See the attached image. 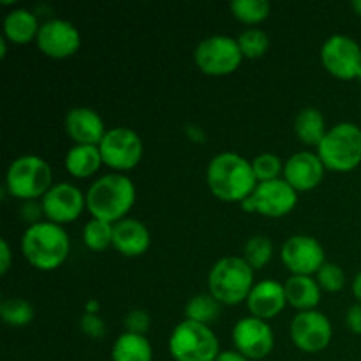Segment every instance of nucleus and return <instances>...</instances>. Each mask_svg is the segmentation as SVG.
Segmentation results:
<instances>
[{
	"label": "nucleus",
	"mask_w": 361,
	"mask_h": 361,
	"mask_svg": "<svg viewBox=\"0 0 361 361\" xmlns=\"http://www.w3.org/2000/svg\"><path fill=\"white\" fill-rule=\"evenodd\" d=\"M351 7H353V11H355V13L361 18V0H353Z\"/></svg>",
	"instance_id": "45"
},
{
	"label": "nucleus",
	"mask_w": 361,
	"mask_h": 361,
	"mask_svg": "<svg viewBox=\"0 0 361 361\" xmlns=\"http://www.w3.org/2000/svg\"><path fill=\"white\" fill-rule=\"evenodd\" d=\"M80 328L90 338H102L106 335V323L99 314L83 312L80 317Z\"/></svg>",
	"instance_id": "35"
},
{
	"label": "nucleus",
	"mask_w": 361,
	"mask_h": 361,
	"mask_svg": "<svg viewBox=\"0 0 361 361\" xmlns=\"http://www.w3.org/2000/svg\"><path fill=\"white\" fill-rule=\"evenodd\" d=\"M39 51L55 60L73 56L81 46V34L73 21L66 18H49L42 21L35 39Z\"/></svg>",
	"instance_id": "12"
},
{
	"label": "nucleus",
	"mask_w": 361,
	"mask_h": 361,
	"mask_svg": "<svg viewBox=\"0 0 361 361\" xmlns=\"http://www.w3.org/2000/svg\"><path fill=\"white\" fill-rule=\"evenodd\" d=\"M221 305L222 303L217 298H214L210 293L194 295L185 303V319L210 326V323H214L221 314Z\"/></svg>",
	"instance_id": "27"
},
{
	"label": "nucleus",
	"mask_w": 361,
	"mask_h": 361,
	"mask_svg": "<svg viewBox=\"0 0 361 361\" xmlns=\"http://www.w3.org/2000/svg\"><path fill=\"white\" fill-rule=\"evenodd\" d=\"M53 185V171L48 161L35 154L18 155L6 171V187L11 196L21 201H35Z\"/></svg>",
	"instance_id": "6"
},
{
	"label": "nucleus",
	"mask_w": 361,
	"mask_h": 361,
	"mask_svg": "<svg viewBox=\"0 0 361 361\" xmlns=\"http://www.w3.org/2000/svg\"><path fill=\"white\" fill-rule=\"evenodd\" d=\"M99 150L108 168L115 169L116 173H126L140 164L145 147L136 130L126 126H116L108 129L99 145Z\"/></svg>",
	"instance_id": "9"
},
{
	"label": "nucleus",
	"mask_w": 361,
	"mask_h": 361,
	"mask_svg": "<svg viewBox=\"0 0 361 361\" xmlns=\"http://www.w3.org/2000/svg\"><path fill=\"white\" fill-rule=\"evenodd\" d=\"M317 284L321 286L323 291L328 293H337L341 289H344L345 286V271L341 264L331 263V261H326L323 267L319 268V271L316 274Z\"/></svg>",
	"instance_id": "33"
},
{
	"label": "nucleus",
	"mask_w": 361,
	"mask_h": 361,
	"mask_svg": "<svg viewBox=\"0 0 361 361\" xmlns=\"http://www.w3.org/2000/svg\"><path fill=\"white\" fill-rule=\"evenodd\" d=\"M21 254L34 268L53 271L62 267L71 252V238L66 228L51 221L27 226L21 235Z\"/></svg>",
	"instance_id": "2"
},
{
	"label": "nucleus",
	"mask_w": 361,
	"mask_h": 361,
	"mask_svg": "<svg viewBox=\"0 0 361 361\" xmlns=\"http://www.w3.org/2000/svg\"><path fill=\"white\" fill-rule=\"evenodd\" d=\"M245 303L250 316L264 321L271 319V317L279 316L288 305L284 284L275 279H263L254 284Z\"/></svg>",
	"instance_id": "19"
},
{
	"label": "nucleus",
	"mask_w": 361,
	"mask_h": 361,
	"mask_svg": "<svg viewBox=\"0 0 361 361\" xmlns=\"http://www.w3.org/2000/svg\"><path fill=\"white\" fill-rule=\"evenodd\" d=\"M81 236H83V242L88 249L101 252V250H106L109 245H113V224L92 217L85 224Z\"/></svg>",
	"instance_id": "29"
},
{
	"label": "nucleus",
	"mask_w": 361,
	"mask_h": 361,
	"mask_svg": "<svg viewBox=\"0 0 361 361\" xmlns=\"http://www.w3.org/2000/svg\"><path fill=\"white\" fill-rule=\"evenodd\" d=\"M274 257V242L264 235L250 236L243 247V259L254 271L267 267Z\"/></svg>",
	"instance_id": "28"
},
{
	"label": "nucleus",
	"mask_w": 361,
	"mask_h": 361,
	"mask_svg": "<svg viewBox=\"0 0 361 361\" xmlns=\"http://www.w3.org/2000/svg\"><path fill=\"white\" fill-rule=\"evenodd\" d=\"M104 164L97 145H73L63 157L67 173L76 178H88L95 175Z\"/></svg>",
	"instance_id": "23"
},
{
	"label": "nucleus",
	"mask_w": 361,
	"mask_h": 361,
	"mask_svg": "<svg viewBox=\"0 0 361 361\" xmlns=\"http://www.w3.org/2000/svg\"><path fill=\"white\" fill-rule=\"evenodd\" d=\"M215 361H250V360L245 358L243 355H240L236 349H233V351H221V355L217 356V360Z\"/></svg>",
	"instance_id": "40"
},
{
	"label": "nucleus",
	"mask_w": 361,
	"mask_h": 361,
	"mask_svg": "<svg viewBox=\"0 0 361 361\" xmlns=\"http://www.w3.org/2000/svg\"><path fill=\"white\" fill-rule=\"evenodd\" d=\"M208 293L222 305H238L245 302L254 288V270L243 257L224 256L208 271Z\"/></svg>",
	"instance_id": "4"
},
{
	"label": "nucleus",
	"mask_w": 361,
	"mask_h": 361,
	"mask_svg": "<svg viewBox=\"0 0 361 361\" xmlns=\"http://www.w3.org/2000/svg\"><path fill=\"white\" fill-rule=\"evenodd\" d=\"M316 152L326 169L353 171L361 164V127L353 122H338L328 127Z\"/></svg>",
	"instance_id": "5"
},
{
	"label": "nucleus",
	"mask_w": 361,
	"mask_h": 361,
	"mask_svg": "<svg viewBox=\"0 0 361 361\" xmlns=\"http://www.w3.org/2000/svg\"><path fill=\"white\" fill-rule=\"evenodd\" d=\"M252 169L257 182H270V180L281 178V173L284 171V164H282V159L277 154L263 152V154H257L252 159Z\"/></svg>",
	"instance_id": "32"
},
{
	"label": "nucleus",
	"mask_w": 361,
	"mask_h": 361,
	"mask_svg": "<svg viewBox=\"0 0 361 361\" xmlns=\"http://www.w3.org/2000/svg\"><path fill=\"white\" fill-rule=\"evenodd\" d=\"M242 60L238 41L226 34L208 35L194 49V62L208 76H228L238 69Z\"/></svg>",
	"instance_id": "8"
},
{
	"label": "nucleus",
	"mask_w": 361,
	"mask_h": 361,
	"mask_svg": "<svg viewBox=\"0 0 361 361\" xmlns=\"http://www.w3.org/2000/svg\"><path fill=\"white\" fill-rule=\"evenodd\" d=\"M231 13L236 20L247 25H257L270 16L271 6L268 0H233Z\"/></svg>",
	"instance_id": "30"
},
{
	"label": "nucleus",
	"mask_w": 361,
	"mask_h": 361,
	"mask_svg": "<svg viewBox=\"0 0 361 361\" xmlns=\"http://www.w3.org/2000/svg\"><path fill=\"white\" fill-rule=\"evenodd\" d=\"M169 355L175 361H215L221 344L212 326L183 319L173 328L168 341Z\"/></svg>",
	"instance_id": "7"
},
{
	"label": "nucleus",
	"mask_w": 361,
	"mask_h": 361,
	"mask_svg": "<svg viewBox=\"0 0 361 361\" xmlns=\"http://www.w3.org/2000/svg\"><path fill=\"white\" fill-rule=\"evenodd\" d=\"M13 263V252H11L9 242L6 238L0 240V275H6Z\"/></svg>",
	"instance_id": "38"
},
{
	"label": "nucleus",
	"mask_w": 361,
	"mask_h": 361,
	"mask_svg": "<svg viewBox=\"0 0 361 361\" xmlns=\"http://www.w3.org/2000/svg\"><path fill=\"white\" fill-rule=\"evenodd\" d=\"M284 289L288 305L295 307L300 312L316 309L321 302V293H323L312 275H291L284 282Z\"/></svg>",
	"instance_id": "22"
},
{
	"label": "nucleus",
	"mask_w": 361,
	"mask_h": 361,
	"mask_svg": "<svg viewBox=\"0 0 361 361\" xmlns=\"http://www.w3.org/2000/svg\"><path fill=\"white\" fill-rule=\"evenodd\" d=\"M321 62L338 80H356L361 69V46L348 34H334L321 46Z\"/></svg>",
	"instance_id": "10"
},
{
	"label": "nucleus",
	"mask_w": 361,
	"mask_h": 361,
	"mask_svg": "<svg viewBox=\"0 0 361 361\" xmlns=\"http://www.w3.org/2000/svg\"><path fill=\"white\" fill-rule=\"evenodd\" d=\"M99 310H101V303H99V300L88 298L87 302H85V312L87 314H99Z\"/></svg>",
	"instance_id": "41"
},
{
	"label": "nucleus",
	"mask_w": 361,
	"mask_h": 361,
	"mask_svg": "<svg viewBox=\"0 0 361 361\" xmlns=\"http://www.w3.org/2000/svg\"><path fill=\"white\" fill-rule=\"evenodd\" d=\"M2 28L4 37L7 41L14 42V44H27V42L37 39L41 23L34 11L27 9V7H14L4 16Z\"/></svg>",
	"instance_id": "21"
},
{
	"label": "nucleus",
	"mask_w": 361,
	"mask_h": 361,
	"mask_svg": "<svg viewBox=\"0 0 361 361\" xmlns=\"http://www.w3.org/2000/svg\"><path fill=\"white\" fill-rule=\"evenodd\" d=\"M63 129L74 145H101L108 133L102 116L88 106L71 108L63 116Z\"/></svg>",
	"instance_id": "18"
},
{
	"label": "nucleus",
	"mask_w": 361,
	"mask_h": 361,
	"mask_svg": "<svg viewBox=\"0 0 361 361\" xmlns=\"http://www.w3.org/2000/svg\"><path fill=\"white\" fill-rule=\"evenodd\" d=\"M152 242L147 224L134 217H126L113 224V247L126 257L143 256Z\"/></svg>",
	"instance_id": "20"
},
{
	"label": "nucleus",
	"mask_w": 361,
	"mask_h": 361,
	"mask_svg": "<svg viewBox=\"0 0 361 361\" xmlns=\"http://www.w3.org/2000/svg\"><path fill=\"white\" fill-rule=\"evenodd\" d=\"M240 49H242L243 59H259L270 48V37L263 28H245L242 34L236 37Z\"/></svg>",
	"instance_id": "31"
},
{
	"label": "nucleus",
	"mask_w": 361,
	"mask_h": 361,
	"mask_svg": "<svg viewBox=\"0 0 361 361\" xmlns=\"http://www.w3.org/2000/svg\"><path fill=\"white\" fill-rule=\"evenodd\" d=\"M136 201V185L126 173H106L92 182L87 190V210L94 219L106 222L122 221Z\"/></svg>",
	"instance_id": "3"
},
{
	"label": "nucleus",
	"mask_w": 361,
	"mask_h": 361,
	"mask_svg": "<svg viewBox=\"0 0 361 361\" xmlns=\"http://www.w3.org/2000/svg\"><path fill=\"white\" fill-rule=\"evenodd\" d=\"M42 214H44L42 204L37 201H23V204H21V219L28 222V226L41 222Z\"/></svg>",
	"instance_id": "36"
},
{
	"label": "nucleus",
	"mask_w": 361,
	"mask_h": 361,
	"mask_svg": "<svg viewBox=\"0 0 361 361\" xmlns=\"http://www.w3.org/2000/svg\"><path fill=\"white\" fill-rule=\"evenodd\" d=\"M41 204L46 219L62 226L76 221L83 214L87 207V194H83V190L74 183L59 182L53 183L41 197Z\"/></svg>",
	"instance_id": "15"
},
{
	"label": "nucleus",
	"mask_w": 361,
	"mask_h": 361,
	"mask_svg": "<svg viewBox=\"0 0 361 361\" xmlns=\"http://www.w3.org/2000/svg\"><path fill=\"white\" fill-rule=\"evenodd\" d=\"M6 55H7V39L4 37H0V59H6Z\"/></svg>",
	"instance_id": "44"
},
{
	"label": "nucleus",
	"mask_w": 361,
	"mask_h": 361,
	"mask_svg": "<svg viewBox=\"0 0 361 361\" xmlns=\"http://www.w3.org/2000/svg\"><path fill=\"white\" fill-rule=\"evenodd\" d=\"M289 337L300 351L316 355L330 345L334 326L328 316H324L319 310H303L291 319Z\"/></svg>",
	"instance_id": "11"
},
{
	"label": "nucleus",
	"mask_w": 361,
	"mask_h": 361,
	"mask_svg": "<svg viewBox=\"0 0 361 361\" xmlns=\"http://www.w3.org/2000/svg\"><path fill=\"white\" fill-rule=\"evenodd\" d=\"M353 295L356 296L358 303H361V270L355 275V281H353Z\"/></svg>",
	"instance_id": "42"
},
{
	"label": "nucleus",
	"mask_w": 361,
	"mask_h": 361,
	"mask_svg": "<svg viewBox=\"0 0 361 361\" xmlns=\"http://www.w3.org/2000/svg\"><path fill=\"white\" fill-rule=\"evenodd\" d=\"M326 118L316 106H305L295 116V134L302 143L316 147L326 134Z\"/></svg>",
	"instance_id": "24"
},
{
	"label": "nucleus",
	"mask_w": 361,
	"mask_h": 361,
	"mask_svg": "<svg viewBox=\"0 0 361 361\" xmlns=\"http://www.w3.org/2000/svg\"><path fill=\"white\" fill-rule=\"evenodd\" d=\"M256 214L263 217H284L298 203V192L284 178L259 182L252 192Z\"/></svg>",
	"instance_id": "16"
},
{
	"label": "nucleus",
	"mask_w": 361,
	"mask_h": 361,
	"mask_svg": "<svg viewBox=\"0 0 361 361\" xmlns=\"http://www.w3.org/2000/svg\"><path fill=\"white\" fill-rule=\"evenodd\" d=\"M235 349L245 358L263 360L274 351L275 334L268 321L259 317L247 316L235 323L231 331Z\"/></svg>",
	"instance_id": "13"
},
{
	"label": "nucleus",
	"mask_w": 361,
	"mask_h": 361,
	"mask_svg": "<svg viewBox=\"0 0 361 361\" xmlns=\"http://www.w3.org/2000/svg\"><path fill=\"white\" fill-rule=\"evenodd\" d=\"M356 80H358L360 83H361V69H360V73H358V78H356Z\"/></svg>",
	"instance_id": "46"
},
{
	"label": "nucleus",
	"mask_w": 361,
	"mask_h": 361,
	"mask_svg": "<svg viewBox=\"0 0 361 361\" xmlns=\"http://www.w3.org/2000/svg\"><path fill=\"white\" fill-rule=\"evenodd\" d=\"M0 317L13 328H23L34 321L35 310L28 300L20 296H7L0 302Z\"/></svg>",
	"instance_id": "26"
},
{
	"label": "nucleus",
	"mask_w": 361,
	"mask_h": 361,
	"mask_svg": "<svg viewBox=\"0 0 361 361\" xmlns=\"http://www.w3.org/2000/svg\"><path fill=\"white\" fill-rule=\"evenodd\" d=\"M185 134L190 141H194V143L203 145L204 141H207V133H204L203 127L196 126V123H187Z\"/></svg>",
	"instance_id": "39"
},
{
	"label": "nucleus",
	"mask_w": 361,
	"mask_h": 361,
	"mask_svg": "<svg viewBox=\"0 0 361 361\" xmlns=\"http://www.w3.org/2000/svg\"><path fill=\"white\" fill-rule=\"evenodd\" d=\"M324 164L319 159L317 152L302 150L289 155L284 162V180L296 190V192H305L312 190L323 182Z\"/></svg>",
	"instance_id": "17"
},
{
	"label": "nucleus",
	"mask_w": 361,
	"mask_h": 361,
	"mask_svg": "<svg viewBox=\"0 0 361 361\" xmlns=\"http://www.w3.org/2000/svg\"><path fill=\"white\" fill-rule=\"evenodd\" d=\"M345 324L353 334L361 335V303H355L345 312Z\"/></svg>",
	"instance_id": "37"
},
{
	"label": "nucleus",
	"mask_w": 361,
	"mask_h": 361,
	"mask_svg": "<svg viewBox=\"0 0 361 361\" xmlns=\"http://www.w3.org/2000/svg\"><path fill=\"white\" fill-rule=\"evenodd\" d=\"M281 259L291 275H312L326 263V254L316 236L293 235L282 243Z\"/></svg>",
	"instance_id": "14"
},
{
	"label": "nucleus",
	"mask_w": 361,
	"mask_h": 361,
	"mask_svg": "<svg viewBox=\"0 0 361 361\" xmlns=\"http://www.w3.org/2000/svg\"><path fill=\"white\" fill-rule=\"evenodd\" d=\"M111 361H154V349L145 335L123 331L113 344Z\"/></svg>",
	"instance_id": "25"
},
{
	"label": "nucleus",
	"mask_w": 361,
	"mask_h": 361,
	"mask_svg": "<svg viewBox=\"0 0 361 361\" xmlns=\"http://www.w3.org/2000/svg\"><path fill=\"white\" fill-rule=\"evenodd\" d=\"M150 324L152 317L145 309H133L123 317V326H126V331H129V334L147 335V331L150 330Z\"/></svg>",
	"instance_id": "34"
},
{
	"label": "nucleus",
	"mask_w": 361,
	"mask_h": 361,
	"mask_svg": "<svg viewBox=\"0 0 361 361\" xmlns=\"http://www.w3.org/2000/svg\"><path fill=\"white\" fill-rule=\"evenodd\" d=\"M240 207L243 208V210L247 212V214H256V204H254V200H252V194H250L249 197H245V200L240 203Z\"/></svg>",
	"instance_id": "43"
},
{
	"label": "nucleus",
	"mask_w": 361,
	"mask_h": 361,
	"mask_svg": "<svg viewBox=\"0 0 361 361\" xmlns=\"http://www.w3.org/2000/svg\"><path fill=\"white\" fill-rule=\"evenodd\" d=\"M207 183L212 194L221 201L242 203L259 182L254 175L252 161L236 152H221L208 162Z\"/></svg>",
	"instance_id": "1"
}]
</instances>
